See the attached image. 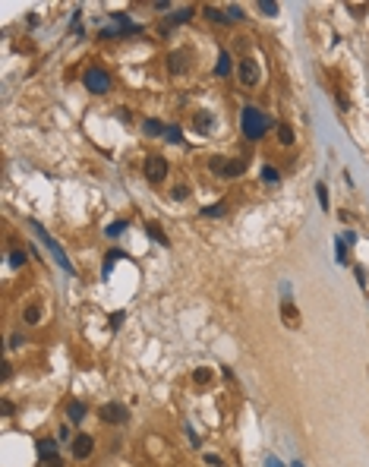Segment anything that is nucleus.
<instances>
[{"mask_svg": "<svg viewBox=\"0 0 369 467\" xmlns=\"http://www.w3.org/2000/svg\"><path fill=\"white\" fill-rule=\"evenodd\" d=\"M193 382H196V385H209V382H211V373H209L205 366H199V369L193 373Z\"/></svg>", "mask_w": 369, "mask_h": 467, "instance_id": "obj_29", "label": "nucleus"}, {"mask_svg": "<svg viewBox=\"0 0 369 467\" xmlns=\"http://www.w3.org/2000/svg\"><path fill=\"white\" fill-rule=\"evenodd\" d=\"M316 199H319L322 212H328V186H325V180H319V183H316Z\"/></svg>", "mask_w": 369, "mask_h": 467, "instance_id": "obj_26", "label": "nucleus"}, {"mask_svg": "<svg viewBox=\"0 0 369 467\" xmlns=\"http://www.w3.org/2000/svg\"><path fill=\"white\" fill-rule=\"evenodd\" d=\"M117 117L123 120V123H130V117H133V114H130V111H126V108H117Z\"/></svg>", "mask_w": 369, "mask_h": 467, "instance_id": "obj_42", "label": "nucleus"}, {"mask_svg": "<svg viewBox=\"0 0 369 467\" xmlns=\"http://www.w3.org/2000/svg\"><path fill=\"white\" fill-rule=\"evenodd\" d=\"M186 436H190V442H193L196 448H199V436H196V429L190 426V423H186Z\"/></svg>", "mask_w": 369, "mask_h": 467, "instance_id": "obj_40", "label": "nucleus"}, {"mask_svg": "<svg viewBox=\"0 0 369 467\" xmlns=\"http://www.w3.org/2000/svg\"><path fill=\"white\" fill-rule=\"evenodd\" d=\"M268 129H271V117L262 114L256 105H246L243 111H240V133H243L250 142L265 139V136H268Z\"/></svg>", "mask_w": 369, "mask_h": 467, "instance_id": "obj_1", "label": "nucleus"}, {"mask_svg": "<svg viewBox=\"0 0 369 467\" xmlns=\"http://www.w3.org/2000/svg\"><path fill=\"white\" fill-rule=\"evenodd\" d=\"M341 240H344L347 246H354L357 243V231H344V234H341Z\"/></svg>", "mask_w": 369, "mask_h": 467, "instance_id": "obj_37", "label": "nucleus"}, {"mask_svg": "<svg viewBox=\"0 0 369 467\" xmlns=\"http://www.w3.org/2000/svg\"><path fill=\"white\" fill-rule=\"evenodd\" d=\"M164 142H170V145H180V142H183V129H180V126H167V133H164Z\"/></svg>", "mask_w": 369, "mask_h": 467, "instance_id": "obj_28", "label": "nucleus"}, {"mask_svg": "<svg viewBox=\"0 0 369 467\" xmlns=\"http://www.w3.org/2000/svg\"><path fill=\"white\" fill-rule=\"evenodd\" d=\"M227 16L230 19H243V10H240V6H227Z\"/></svg>", "mask_w": 369, "mask_h": 467, "instance_id": "obj_39", "label": "nucleus"}, {"mask_svg": "<svg viewBox=\"0 0 369 467\" xmlns=\"http://www.w3.org/2000/svg\"><path fill=\"white\" fill-rule=\"evenodd\" d=\"M237 73H240V82H243V85H256V82H259V63H256L253 57L240 60V63H237Z\"/></svg>", "mask_w": 369, "mask_h": 467, "instance_id": "obj_7", "label": "nucleus"}, {"mask_svg": "<svg viewBox=\"0 0 369 467\" xmlns=\"http://www.w3.org/2000/svg\"><path fill=\"white\" fill-rule=\"evenodd\" d=\"M334 259H338V265H347V243L341 237H334Z\"/></svg>", "mask_w": 369, "mask_h": 467, "instance_id": "obj_25", "label": "nucleus"}, {"mask_svg": "<svg viewBox=\"0 0 369 467\" xmlns=\"http://www.w3.org/2000/svg\"><path fill=\"white\" fill-rule=\"evenodd\" d=\"M29 228H32V231L38 234V240H41V243H45V249H48V253H51V259H54V262L60 265V269H63L66 275H76V269H73V262H70V256L63 253V246H60L57 240L51 237V234H48L45 228H41L38 221H29Z\"/></svg>", "mask_w": 369, "mask_h": 467, "instance_id": "obj_2", "label": "nucleus"}, {"mask_svg": "<svg viewBox=\"0 0 369 467\" xmlns=\"http://www.w3.org/2000/svg\"><path fill=\"white\" fill-rule=\"evenodd\" d=\"M22 344H25V335H19V332H16V335H10V341H6V348H10V350H19Z\"/></svg>", "mask_w": 369, "mask_h": 467, "instance_id": "obj_32", "label": "nucleus"}, {"mask_svg": "<svg viewBox=\"0 0 369 467\" xmlns=\"http://www.w3.org/2000/svg\"><path fill=\"white\" fill-rule=\"evenodd\" d=\"M290 467H303V464H300V461H294V464H290Z\"/></svg>", "mask_w": 369, "mask_h": 467, "instance_id": "obj_46", "label": "nucleus"}, {"mask_svg": "<svg viewBox=\"0 0 369 467\" xmlns=\"http://www.w3.org/2000/svg\"><path fill=\"white\" fill-rule=\"evenodd\" d=\"M66 420L70 423H82L85 420V404L82 401H70L66 404Z\"/></svg>", "mask_w": 369, "mask_h": 467, "instance_id": "obj_14", "label": "nucleus"}, {"mask_svg": "<svg viewBox=\"0 0 369 467\" xmlns=\"http://www.w3.org/2000/svg\"><path fill=\"white\" fill-rule=\"evenodd\" d=\"M209 171H211L214 177H230V161L221 158V155H214V158L209 161Z\"/></svg>", "mask_w": 369, "mask_h": 467, "instance_id": "obj_11", "label": "nucleus"}, {"mask_svg": "<svg viewBox=\"0 0 369 467\" xmlns=\"http://www.w3.org/2000/svg\"><path fill=\"white\" fill-rule=\"evenodd\" d=\"M123 319H126V313H123V309H117V313H110V328H114V332H117V328L123 325Z\"/></svg>", "mask_w": 369, "mask_h": 467, "instance_id": "obj_33", "label": "nucleus"}, {"mask_svg": "<svg viewBox=\"0 0 369 467\" xmlns=\"http://www.w3.org/2000/svg\"><path fill=\"white\" fill-rule=\"evenodd\" d=\"M278 142L281 145H294L297 142V133H294V126H290V123H278Z\"/></svg>", "mask_w": 369, "mask_h": 467, "instance_id": "obj_16", "label": "nucleus"}, {"mask_svg": "<svg viewBox=\"0 0 369 467\" xmlns=\"http://www.w3.org/2000/svg\"><path fill=\"white\" fill-rule=\"evenodd\" d=\"M6 262H10V269H22V265H25V253L13 246L10 253H6Z\"/></svg>", "mask_w": 369, "mask_h": 467, "instance_id": "obj_22", "label": "nucleus"}, {"mask_svg": "<svg viewBox=\"0 0 369 467\" xmlns=\"http://www.w3.org/2000/svg\"><path fill=\"white\" fill-rule=\"evenodd\" d=\"M41 467H60V458H41Z\"/></svg>", "mask_w": 369, "mask_h": 467, "instance_id": "obj_41", "label": "nucleus"}, {"mask_svg": "<svg viewBox=\"0 0 369 467\" xmlns=\"http://www.w3.org/2000/svg\"><path fill=\"white\" fill-rule=\"evenodd\" d=\"M145 234H149V237L155 240L158 246H170V240H167V234L161 231V224H155V221H149V224H145Z\"/></svg>", "mask_w": 369, "mask_h": 467, "instance_id": "obj_13", "label": "nucleus"}, {"mask_svg": "<svg viewBox=\"0 0 369 467\" xmlns=\"http://www.w3.org/2000/svg\"><path fill=\"white\" fill-rule=\"evenodd\" d=\"M193 16H196V10H193V6H183V10H177L174 16H170V22H174V25H183V22H190Z\"/></svg>", "mask_w": 369, "mask_h": 467, "instance_id": "obj_24", "label": "nucleus"}, {"mask_svg": "<svg viewBox=\"0 0 369 467\" xmlns=\"http://www.w3.org/2000/svg\"><path fill=\"white\" fill-rule=\"evenodd\" d=\"M350 13L357 16V19H363V13H366V6H350Z\"/></svg>", "mask_w": 369, "mask_h": 467, "instance_id": "obj_44", "label": "nucleus"}, {"mask_svg": "<svg viewBox=\"0 0 369 467\" xmlns=\"http://www.w3.org/2000/svg\"><path fill=\"white\" fill-rule=\"evenodd\" d=\"M126 228H130V221H126V218H123V221H110L105 234H107V237H120V234H123Z\"/></svg>", "mask_w": 369, "mask_h": 467, "instance_id": "obj_27", "label": "nucleus"}, {"mask_svg": "<svg viewBox=\"0 0 369 467\" xmlns=\"http://www.w3.org/2000/svg\"><path fill=\"white\" fill-rule=\"evenodd\" d=\"M170 196H174V199H186V196H190V186H183V183H177L174 189H170Z\"/></svg>", "mask_w": 369, "mask_h": 467, "instance_id": "obj_36", "label": "nucleus"}, {"mask_svg": "<svg viewBox=\"0 0 369 467\" xmlns=\"http://www.w3.org/2000/svg\"><path fill=\"white\" fill-rule=\"evenodd\" d=\"M234 73V57L227 54V51H221L218 54V63H214V76H218V79H224V76H230Z\"/></svg>", "mask_w": 369, "mask_h": 467, "instance_id": "obj_8", "label": "nucleus"}, {"mask_svg": "<svg viewBox=\"0 0 369 467\" xmlns=\"http://www.w3.org/2000/svg\"><path fill=\"white\" fill-rule=\"evenodd\" d=\"M354 275H357V284H360V288H366L369 275H366V269H363V265H354Z\"/></svg>", "mask_w": 369, "mask_h": 467, "instance_id": "obj_34", "label": "nucleus"}, {"mask_svg": "<svg viewBox=\"0 0 369 467\" xmlns=\"http://www.w3.org/2000/svg\"><path fill=\"white\" fill-rule=\"evenodd\" d=\"M142 133H145V136H164L167 126L161 123V120H145V123H142Z\"/></svg>", "mask_w": 369, "mask_h": 467, "instance_id": "obj_21", "label": "nucleus"}, {"mask_svg": "<svg viewBox=\"0 0 369 467\" xmlns=\"http://www.w3.org/2000/svg\"><path fill=\"white\" fill-rule=\"evenodd\" d=\"M202 218H224L227 215V205L224 202H214V205H205V209H199Z\"/></svg>", "mask_w": 369, "mask_h": 467, "instance_id": "obj_18", "label": "nucleus"}, {"mask_svg": "<svg viewBox=\"0 0 369 467\" xmlns=\"http://www.w3.org/2000/svg\"><path fill=\"white\" fill-rule=\"evenodd\" d=\"M265 467H284V464H281L274 455H268V458H265Z\"/></svg>", "mask_w": 369, "mask_h": 467, "instance_id": "obj_43", "label": "nucleus"}, {"mask_svg": "<svg viewBox=\"0 0 369 467\" xmlns=\"http://www.w3.org/2000/svg\"><path fill=\"white\" fill-rule=\"evenodd\" d=\"M13 413H16V404L10 398H3V417H13Z\"/></svg>", "mask_w": 369, "mask_h": 467, "instance_id": "obj_38", "label": "nucleus"}, {"mask_svg": "<svg viewBox=\"0 0 369 467\" xmlns=\"http://www.w3.org/2000/svg\"><path fill=\"white\" fill-rule=\"evenodd\" d=\"M117 259H126V253L123 249H107V256H105V269H101V278H110V272H114V262Z\"/></svg>", "mask_w": 369, "mask_h": 467, "instance_id": "obj_12", "label": "nucleus"}, {"mask_svg": "<svg viewBox=\"0 0 369 467\" xmlns=\"http://www.w3.org/2000/svg\"><path fill=\"white\" fill-rule=\"evenodd\" d=\"M205 464H209V467H224L221 455H214V452H205Z\"/></svg>", "mask_w": 369, "mask_h": 467, "instance_id": "obj_35", "label": "nucleus"}, {"mask_svg": "<svg viewBox=\"0 0 369 467\" xmlns=\"http://www.w3.org/2000/svg\"><path fill=\"white\" fill-rule=\"evenodd\" d=\"M193 126H196V133H202V136H205V133H211V129H214V117L209 114V111H205V114H199V117L193 120Z\"/></svg>", "mask_w": 369, "mask_h": 467, "instance_id": "obj_15", "label": "nucleus"}, {"mask_svg": "<svg viewBox=\"0 0 369 467\" xmlns=\"http://www.w3.org/2000/svg\"><path fill=\"white\" fill-rule=\"evenodd\" d=\"M98 417L105 423H110V426H120V423L130 420V408H126L123 401H107V404L98 408Z\"/></svg>", "mask_w": 369, "mask_h": 467, "instance_id": "obj_4", "label": "nucleus"}, {"mask_svg": "<svg viewBox=\"0 0 369 467\" xmlns=\"http://www.w3.org/2000/svg\"><path fill=\"white\" fill-rule=\"evenodd\" d=\"M22 319H25V325H38L41 322V306H25Z\"/></svg>", "mask_w": 369, "mask_h": 467, "instance_id": "obj_23", "label": "nucleus"}, {"mask_svg": "<svg viewBox=\"0 0 369 467\" xmlns=\"http://www.w3.org/2000/svg\"><path fill=\"white\" fill-rule=\"evenodd\" d=\"M259 10H262V16H278V3H271V0H259Z\"/></svg>", "mask_w": 369, "mask_h": 467, "instance_id": "obj_31", "label": "nucleus"}, {"mask_svg": "<svg viewBox=\"0 0 369 467\" xmlns=\"http://www.w3.org/2000/svg\"><path fill=\"white\" fill-rule=\"evenodd\" d=\"M202 13H205V19H209V22H214V25H221V22H227V19H230V16H227V10H218V6H205Z\"/></svg>", "mask_w": 369, "mask_h": 467, "instance_id": "obj_19", "label": "nucleus"}, {"mask_svg": "<svg viewBox=\"0 0 369 467\" xmlns=\"http://www.w3.org/2000/svg\"><path fill=\"white\" fill-rule=\"evenodd\" d=\"M246 174V161L243 158H234L230 161V177H243Z\"/></svg>", "mask_w": 369, "mask_h": 467, "instance_id": "obj_30", "label": "nucleus"}, {"mask_svg": "<svg viewBox=\"0 0 369 467\" xmlns=\"http://www.w3.org/2000/svg\"><path fill=\"white\" fill-rule=\"evenodd\" d=\"M183 60H186V51H174L167 57V70L170 73H183Z\"/></svg>", "mask_w": 369, "mask_h": 467, "instance_id": "obj_20", "label": "nucleus"}, {"mask_svg": "<svg viewBox=\"0 0 369 467\" xmlns=\"http://www.w3.org/2000/svg\"><path fill=\"white\" fill-rule=\"evenodd\" d=\"M259 177H262L265 186H278V183H281V171L271 168V164H262V168H259Z\"/></svg>", "mask_w": 369, "mask_h": 467, "instance_id": "obj_10", "label": "nucleus"}, {"mask_svg": "<svg viewBox=\"0 0 369 467\" xmlns=\"http://www.w3.org/2000/svg\"><path fill=\"white\" fill-rule=\"evenodd\" d=\"M70 448H73V458H76V461H85V458H92V452H95V439H92L89 432H76L73 442H70Z\"/></svg>", "mask_w": 369, "mask_h": 467, "instance_id": "obj_6", "label": "nucleus"}, {"mask_svg": "<svg viewBox=\"0 0 369 467\" xmlns=\"http://www.w3.org/2000/svg\"><path fill=\"white\" fill-rule=\"evenodd\" d=\"M10 376H13V369H10V363H3V373H0V379H3V382H6V379H10Z\"/></svg>", "mask_w": 369, "mask_h": 467, "instance_id": "obj_45", "label": "nucleus"}, {"mask_svg": "<svg viewBox=\"0 0 369 467\" xmlns=\"http://www.w3.org/2000/svg\"><path fill=\"white\" fill-rule=\"evenodd\" d=\"M145 180L149 183H161V180L167 177V161L161 158V155H152V158H145Z\"/></svg>", "mask_w": 369, "mask_h": 467, "instance_id": "obj_5", "label": "nucleus"}, {"mask_svg": "<svg viewBox=\"0 0 369 467\" xmlns=\"http://www.w3.org/2000/svg\"><path fill=\"white\" fill-rule=\"evenodd\" d=\"M82 85L92 95H107L110 92V73L101 70V66H89V70L82 73Z\"/></svg>", "mask_w": 369, "mask_h": 467, "instance_id": "obj_3", "label": "nucleus"}, {"mask_svg": "<svg viewBox=\"0 0 369 467\" xmlns=\"http://www.w3.org/2000/svg\"><path fill=\"white\" fill-rule=\"evenodd\" d=\"M35 448H38L41 458H57V442H54V439H38Z\"/></svg>", "mask_w": 369, "mask_h": 467, "instance_id": "obj_17", "label": "nucleus"}, {"mask_svg": "<svg viewBox=\"0 0 369 467\" xmlns=\"http://www.w3.org/2000/svg\"><path fill=\"white\" fill-rule=\"evenodd\" d=\"M281 316H284V325H287V328H297V325H300V309L290 303V300H284V303H281Z\"/></svg>", "mask_w": 369, "mask_h": 467, "instance_id": "obj_9", "label": "nucleus"}]
</instances>
